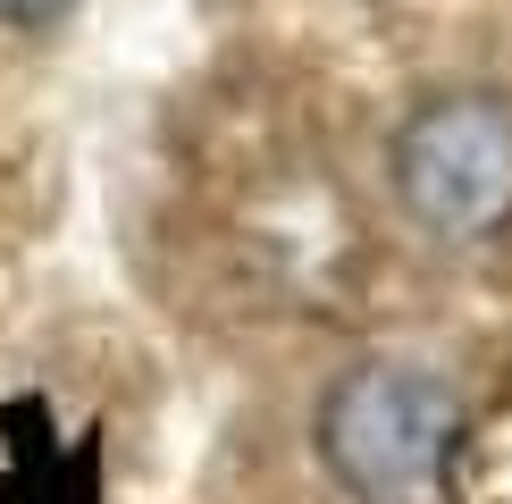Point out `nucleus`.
Listing matches in <instances>:
<instances>
[{"instance_id":"nucleus-1","label":"nucleus","mask_w":512,"mask_h":504,"mask_svg":"<svg viewBox=\"0 0 512 504\" xmlns=\"http://www.w3.org/2000/svg\"><path fill=\"white\" fill-rule=\"evenodd\" d=\"M462 395L420 362H361L319 404V462L353 504H445Z\"/></svg>"},{"instance_id":"nucleus-2","label":"nucleus","mask_w":512,"mask_h":504,"mask_svg":"<svg viewBox=\"0 0 512 504\" xmlns=\"http://www.w3.org/2000/svg\"><path fill=\"white\" fill-rule=\"evenodd\" d=\"M387 185L403 219L437 244H479L512 227V101L429 93L387 143Z\"/></svg>"},{"instance_id":"nucleus-3","label":"nucleus","mask_w":512,"mask_h":504,"mask_svg":"<svg viewBox=\"0 0 512 504\" xmlns=\"http://www.w3.org/2000/svg\"><path fill=\"white\" fill-rule=\"evenodd\" d=\"M68 0H0V26H51Z\"/></svg>"}]
</instances>
